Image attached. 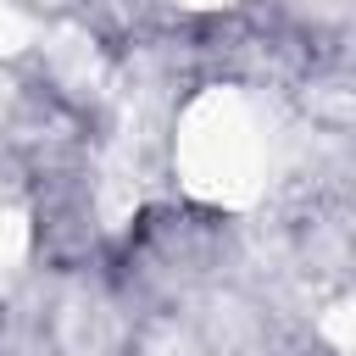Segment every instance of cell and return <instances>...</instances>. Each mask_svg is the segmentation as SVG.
<instances>
[{
    "mask_svg": "<svg viewBox=\"0 0 356 356\" xmlns=\"http://www.w3.org/2000/svg\"><path fill=\"white\" fill-rule=\"evenodd\" d=\"M28 6H39V11H44V6H67V0H28Z\"/></svg>",
    "mask_w": 356,
    "mask_h": 356,
    "instance_id": "cell-5",
    "label": "cell"
},
{
    "mask_svg": "<svg viewBox=\"0 0 356 356\" xmlns=\"http://www.w3.org/2000/svg\"><path fill=\"white\" fill-rule=\"evenodd\" d=\"M184 11H222V6H234V0H178Z\"/></svg>",
    "mask_w": 356,
    "mask_h": 356,
    "instance_id": "cell-4",
    "label": "cell"
},
{
    "mask_svg": "<svg viewBox=\"0 0 356 356\" xmlns=\"http://www.w3.org/2000/svg\"><path fill=\"white\" fill-rule=\"evenodd\" d=\"M28 250H33V217L22 200L0 195V300L11 295V284L22 278L28 267Z\"/></svg>",
    "mask_w": 356,
    "mask_h": 356,
    "instance_id": "cell-2",
    "label": "cell"
},
{
    "mask_svg": "<svg viewBox=\"0 0 356 356\" xmlns=\"http://www.w3.org/2000/svg\"><path fill=\"white\" fill-rule=\"evenodd\" d=\"M33 44H44V11L28 0H0V56L11 61Z\"/></svg>",
    "mask_w": 356,
    "mask_h": 356,
    "instance_id": "cell-3",
    "label": "cell"
},
{
    "mask_svg": "<svg viewBox=\"0 0 356 356\" xmlns=\"http://www.w3.org/2000/svg\"><path fill=\"white\" fill-rule=\"evenodd\" d=\"M284 172V122L245 83H206L172 117V178L195 206L250 211Z\"/></svg>",
    "mask_w": 356,
    "mask_h": 356,
    "instance_id": "cell-1",
    "label": "cell"
}]
</instances>
